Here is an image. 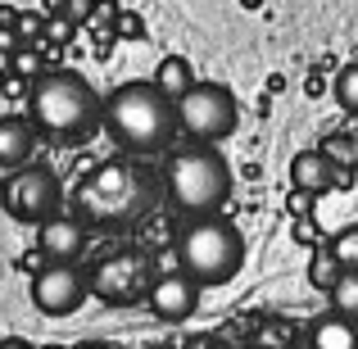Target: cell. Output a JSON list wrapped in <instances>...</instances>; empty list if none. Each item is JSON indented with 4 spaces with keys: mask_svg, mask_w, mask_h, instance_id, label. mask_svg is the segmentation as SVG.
Masks as SVG:
<instances>
[{
    "mask_svg": "<svg viewBox=\"0 0 358 349\" xmlns=\"http://www.w3.org/2000/svg\"><path fill=\"white\" fill-rule=\"evenodd\" d=\"M105 127L127 155H164L182 136L177 122V100H168L155 82H122L105 100Z\"/></svg>",
    "mask_w": 358,
    "mask_h": 349,
    "instance_id": "cell-3",
    "label": "cell"
},
{
    "mask_svg": "<svg viewBox=\"0 0 358 349\" xmlns=\"http://www.w3.org/2000/svg\"><path fill=\"white\" fill-rule=\"evenodd\" d=\"M73 349H118V345H105V341H82V345H73Z\"/></svg>",
    "mask_w": 358,
    "mask_h": 349,
    "instance_id": "cell-24",
    "label": "cell"
},
{
    "mask_svg": "<svg viewBox=\"0 0 358 349\" xmlns=\"http://www.w3.org/2000/svg\"><path fill=\"white\" fill-rule=\"evenodd\" d=\"M150 82H155V87L164 91L168 100H182L186 91H191L195 82H200V78H195L191 59H182V55H164V59H159V69H155V78H150Z\"/></svg>",
    "mask_w": 358,
    "mask_h": 349,
    "instance_id": "cell-15",
    "label": "cell"
},
{
    "mask_svg": "<svg viewBox=\"0 0 358 349\" xmlns=\"http://www.w3.org/2000/svg\"><path fill=\"white\" fill-rule=\"evenodd\" d=\"M36 150V122L27 114H0V168H23Z\"/></svg>",
    "mask_w": 358,
    "mask_h": 349,
    "instance_id": "cell-12",
    "label": "cell"
},
{
    "mask_svg": "<svg viewBox=\"0 0 358 349\" xmlns=\"http://www.w3.org/2000/svg\"><path fill=\"white\" fill-rule=\"evenodd\" d=\"M186 349H213V345H209V341H191Z\"/></svg>",
    "mask_w": 358,
    "mask_h": 349,
    "instance_id": "cell-25",
    "label": "cell"
},
{
    "mask_svg": "<svg viewBox=\"0 0 358 349\" xmlns=\"http://www.w3.org/2000/svg\"><path fill=\"white\" fill-rule=\"evenodd\" d=\"M308 349H358V318L345 313H322L308 327Z\"/></svg>",
    "mask_w": 358,
    "mask_h": 349,
    "instance_id": "cell-14",
    "label": "cell"
},
{
    "mask_svg": "<svg viewBox=\"0 0 358 349\" xmlns=\"http://www.w3.org/2000/svg\"><path fill=\"white\" fill-rule=\"evenodd\" d=\"M0 349H36V345L23 341V336H5V341H0Z\"/></svg>",
    "mask_w": 358,
    "mask_h": 349,
    "instance_id": "cell-22",
    "label": "cell"
},
{
    "mask_svg": "<svg viewBox=\"0 0 358 349\" xmlns=\"http://www.w3.org/2000/svg\"><path fill=\"white\" fill-rule=\"evenodd\" d=\"M200 281L191 277V272H159L155 286H150V313L159 318V322H186V318L200 308Z\"/></svg>",
    "mask_w": 358,
    "mask_h": 349,
    "instance_id": "cell-10",
    "label": "cell"
},
{
    "mask_svg": "<svg viewBox=\"0 0 358 349\" xmlns=\"http://www.w3.org/2000/svg\"><path fill=\"white\" fill-rule=\"evenodd\" d=\"M9 64H14V73H18V78H27V82L41 78V64H36V55H32V50H18Z\"/></svg>",
    "mask_w": 358,
    "mask_h": 349,
    "instance_id": "cell-21",
    "label": "cell"
},
{
    "mask_svg": "<svg viewBox=\"0 0 358 349\" xmlns=\"http://www.w3.org/2000/svg\"><path fill=\"white\" fill-rule=\"evenodd\" d=\"M331 295V308L345 318H358V268H345L341 277H336V286L327 290Z\"/></svg>",
    "mask_w": 358,
    "mask_h": 349,
    "instance_id": "cell-16",
    "label": "cell"
},
{
    "mask_svg": "<svg viewBox=\"0 0 358 349\" xmlns=\"http://www.w3.org/2000/svg\"><path fill=\"white\" fill-rule=\"evenodd\" d=\"M331 182H336V164H331L327 150H299V155L290 159V186H295V191L317 195Z\"/></svg>",
    "mask_w": 358,
    "mask_h": 349,
    "instance_id": "cell-13",
    "label": "cell"
},
{
    "mask_svg": "<svg viewBox=\"0 0 358 349\" xmlns=\"http://www.w3.org/2000/svg\"><path fill=\"white\" fill-rule=\"evenodd\" d=\"M327 250L336 254V263H341V268H358V222H350V227L336 232Z\"/></svg>",
    "mask_w": 358,
    "mask_h": 349,
    "instance_id": "cell-18",
    "label": "cell"
},
{
    "mask_svg": "<svg viewBox=\"0 0 358 349\" xmlns=\"http://www.w3.org/2000/svg\"><path fill=\"white\" fill-rule=\"evenodd\" d=\"M341 272H345V268L336 263V254H331V250H313V259H308V281H313L317 290H331Z\"/></svg>",
    "mask_w": 358,
    "mask_h": 349,
    "instance_id": "cell-17",
    "label": "cell"
},
{
    "mask_svg": "<svg viewBox=\"0 0 358 349\" xmlns=\"http://www.w3.org/2000/svg\"><path fill=\"white\" fill-rule=\"evenodd\" d=\"M27 118L36 122V131L59 145H78V141L96 136V127L105 122V100L96 96L82 73L55 69L41 73L27 91Z\"/></svg>",
    "mask_w": 358,
    "mask_h": 349,
    "instance_id": "cell-2",
    "label": "cell"
},
{
    "mask_svg": "<svg viewBox=\"0 0 358 349\" xmlns=\"http://www.w3.org/2000/svg\"><path fill=\"white\" fill-rule=\"evenodd\" d=\"M150 349H168V345H150Z\"/></svg>",
    "mask_w": 358,
    "mask_h": 349,
    "instance_id": "cell-27",
    "label": "cell"
},
{
    "mask_svg": "<svg viewBox=\"0 0 358 349\" xmlns=\"http://www.w3.org/2000/svg\"><path fill=\"white\" fill-rule=\"evenodd\" d=\"M177 122H182V136L200 141V145H222L241 122V105L222 82H195L177 100Z\"/></svg>",
    "mask_w": 358,
    "mask_h": 349,
    "instance_id": "cell-6",
    "label": "cell"
},
{
    "mask_svg": "<svg viewBox=\"0 0 358 349\" xmlns=\"http://www.w3.org/2000/svg\"><path fill=\"white\" fill-rule=\"evenodd\" d=\"M177 263H182V272H191L200 286H227L245 268V236H241L236 222L222 218V213L191 218L177 232Z\"/></svg>",
    "mask_w": 358,
    "mask_h": 349,
    "instance_id": "cell-5",
    "label": "cell"
},
{
    "mask_svg": "<svg viewBox=\"0 0 358 349\" xmlns=\"http://www.w3.org/2000/svg\"><path fill=\"white\" fill-rule=\"evenodd\" d=\"M41 349H64V345H41Z\"/></svg>",
    "mask_w": 358,
    "mask_h": 349,
    "instance_id": "cell-26",
    "label": "cell"
},
{
    "mask_svg": "<svg viewBox=\"0 0 358 349\" xmlns=\"http://www.w3.org/2000/svg\"><path fill=\"white\" fill-rule=\"evenodd\" d=\"M336 105L358 114V64H345V69L336 73Z\"/></svg>",
    "mask_w": 358,
    "mask_h": 349,
    "instance_id": "cell-20",
    "label": "cell"
},
{
    "mask_svg": "<svg viewBox=\"0 0 358 349\" xmlns=\"http://www.w3.org/2000/svg\"><path fill=\"white\" fill-rule=\"evenodd\" d=\"M91 277V295L105 299V304H136V299L150 295L155 286V272H150V259L136 250H118V254H105L96 268L87 272Z\"/></svg>",
    "mask_w": 358,
    "mask_h": 349,
    "instance_id": "cell-8",
    "label": "cell"
},
{
    "mask_svg": "<svg viewBox=\"0 0 358 349\" xmlns=\"http://www.w3.org/2000/svg\"><path fill=\"white\" fill-rule=\"evenodd\" d=\"M27 295L41 308L45 318H69L82 308V299L91 295V277L78 263H45L41 272H32L27 281Z\"/></svg>",
    "mask_w": 358,
    "mask_h": 349,
    "instance_id": "cell-9",
    "label": "cell"
},
{
    "mask_svg": "<svg viewBox=\"0 0 358 349\" xmlns=\"http://www.w3.org/2000/svg\"><path fill=\"white\" fill-rule=\"evenodd\" d=\"M159 200V177L141 155L105 159L73 186V213L87 227H131Z\"/></svg>",
    "mask_w": 358,
    "mask_h": 349,
    "instance_id": "cell-1",
    "label": "cell"
},
{
    "mask_svg": "<svg viewBox=\"0 0 358 349\" xmlns=\"http://www.w3.org/2000/svg\"><path fill=\"white\" fill-rule=\"evenodd\" d=\"M290 341H295V327L281 322V318L263 322V327H259V336H254V345H259V349H290Z\"/></svg>",
    "mask_w": 358,
    "mask_h": 349,
    "instance_id": "cell-19",
    "label": "cell"
},
{
    "mask_svg": "<svg viewBox=\"0 0 358 349\" xmlns=\"http://www.w3.org/2000/svg\"><path fill=\"white\" fill-rule=\"evenodd\" d=\"M0 204L14 222H27V227H41L45 218L64 209V186L50 168L41 164H23L5 177V191H0Z\"/></svg>",
    "mask_w": 358,
    "mask_h": 349,
    "instance_id": "cell-7",
    "label": "cell"
},
{
    "mask_svg": "<svg viewBox=\"0 0 358 349\" xmlns=\"http://www.w3.org/2000/svg\"><path fill=\"white\" fill-rule=\"evenodd\" d=\"M295 232L304 236V245H313V222H308V218H299V222H295Z\"/></svg>",
    "mask_w": 358,
    "mask_h": 349,
    "instance_id": "cell-23",
    "label": "cell"
},
{
    "mask_svg": "<svg viewBox=\"0 0 358 349\" xmlns=\"http://www.w3.org/2000/svg\"><path fill=\"white\" fill-rule=\"evenodd\" d=\"M36 250L50 263H73L82 250H87V222L78 213H55L36 227Z\"/></svg>",
    "mask_w": 358,
    "mask_h": 349,
    "instance_id": "cell-11",
    "label": "cell"
},
{
    "mask_svg": "<svg viewBox=\"0 0 358 349\" xmlns=\"http://www.w3.org/2000/svg\"><path fill=\"white\" fill-rule=\"evenodd\" d=\"M164 195L186 218L222 213V204L231 200V164L222 159L218 145H200V141L186 150H168Z\"/></svg>",
    "mask_w": 358,
    "mask_h": 349,
    "instance_id": "cell-4",
    "label": "cell"
}]
</instances>
